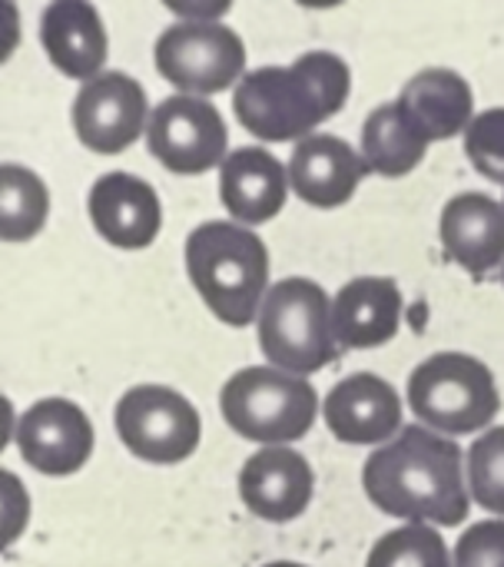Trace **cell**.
Segmentation results:
<instances>
[{
  "instance_id": "7a4b0ae2",
  "label": "cell",
  "mask_w": 504,
  "mask_h": 567,
  "mask_svg": "<svg viewBox=\"0 0 504 567\" xmlns=\"http://www.w3.org/2000/svg\"><path fill=\"white\" fill-rule=\"evenodd\" d=\"M349 96V66L336 53H302L292 66H259L233 93L236 120L259 140L286 143L332 120Z\"/></svg>"
},
{
  "instance_id": "4fadbf2b",
  "label": "cell",
  "mask_w": 504,
  "mask_h": 567,
  "mask_svg": "<svg viewBox=\"0 0 504 567\" xmlns=\"http://www.w3.org/2000/svg\"><path fill=\"white\" fill-rule=\"evenodd\" d=\"M312 468L292 449H263L239 472L243 505L263 522H292L312 502Z\"/></svg>"
},
{
  "instance_id": "5bb4252c",
  "label": "cell",
  "mask_w": 504,
  "mask_h": 567,
  "mask_svg": "<svg viewBox=\"0 0 504 567\" xmlns=\"http://www.w3.org/2000/svg\"><path fill=\"white\" fill-rule=\"evenodd\" d=\"M90 216L96 233L120 249H146L163 226L156 189L130 173H106L93 183Z\"/></svg>"
},
{
  "instance_id": "484cf974",
  "label": "cell",
  "mask_w": 504,
  "mask_h": 567,
  "mask_svg": "<svg viewBox=\"0 0 504 567\" xmlns=\"http://www.w3.org/2000/svg\"><path fill=\"white\" fill-rule=\"evenodd\" d=\"M455 567H504V522H479L455 545Z\"/></svg>"
},
{
  "instance_id": "7c38bea8",
  "label": "cell",
  "mask_w": 504,
  "mask_h": 567,
  "mask_svg": "<svg viewBox=\"0 0 504 567\" xmlns=\"http://www.w3.org/2000/svg\"><path fill=\"white\" fill-rule=\"evenodd\" d=\"M322 412L332 435L346 445H379L392 439L402 425L399 392L372 372H356L342 379L326 395Z\"/></svg>"
},
{
  "instance_id": "e0dca14e",
  "label": "cell",
  "mask_w": 504,
  "mask_h": 567,
  "mask_svg": "<svg viewBox=\"0 0 504 567\" xmlns=\"http://www.w3.org/2000/svg\"><path fill=\"white\" fill-rule=\"evenodd\" d=\"M445 259L472 276H488L504 262V206L482 193L455 196L442 213Z\"/></svg>"
},
{
  "instance_id": "44dd1931",
  "label": "cell",
  "mask_w": 504,
  "mask_h": 567,
  "mask_svg": "<svg viewBox=\"0 0 504 567\" xmlns=\"http://www.w3.org/2000/svg\"><path fill=\"white\" fill-rule=\"evenodd\" d=\"M429 153V140L409 120L402 103H382L362 126V159L379 176H405Z\"/></svg>"
},
{
  "instance_id": "9c48e42d",
  "label": "cell",
  "mask_w": 504,
  "mask_h": 567,
  "mask_svg": "<svg viewBox=\"0 0 504 567\" xmlns=\"http://www.w3.org/2000/svg\"><path fill=\"white\" fill-rule=\"evenodd\" d=\"M226 140L229 133L219 110L199 96L179 93L150 113V153L173 173L199 176L216 163H226Z\"/></svg>"
},
{
  "instance_id": "603a6c76",
  "label": "cell",
  "mask_w": 504,
  "mask_h": 567,
  "mask_svg": "<svg viewBox=\"0 0 504 567\" xmlns=\"http://www.w3.org/2000/svg\"><path fill=\"white\" fill-rule=\"evenodd\" d=\"M366 567H452V558L439 532L409 525L379 538Z\"/></svg>"
},
{
  "instance_id": "cb8c5ba5",
  "label": "cell",
  "mask_w": 504,
  "mask_h": 567,
  "mask_svg": "<svg viewBox=\"0 0 504 567\" xmlns=\"http://www.w3.org/2000/svg\"><path fill=\"white\" fill-rule=\"evenodd\" d=\"M469 478L475 502L495 515H504V425L485 432L469 449Z\"/></svg>"
},
{
  "instance_id": "277c9868",
  "label": "cell",
  "mask_w": 504,
  "mask_h": 567,
  "mask_svg": "<svg viewBox=\"0 0 504 567\" xmlns=\"http://www.w3.org/2000/svg\"><path fill=\"white\" fill-rule=\"evenodd\" d=\"M259 349L276 369L299 379L336 362L332 306L319 282L282 279L266 292L259 309Z\"/></svg>"
},
{
  "instance_id": "2e32d148",
  "label": "cell",
  "mask_w": 504,
  "mask_h": 567,
  "mask_svg": "<svg viewBox=\"0 0 504 567\" xmlns=\"http://www.w3.org/2000/svg\"><path fill=\"white\" fill-rule=\"evenodd\" d=\"M402 322V292L385 276H359L332 302V332L346 349H376L395 339Z\"/></svg>"
},
{
  "instance_id": "4316f807",
  "label": "cell",
  "mask_w": 504,
  "mask_h": 567,
  "mask_svg": "<svg viewBox=\"0 0 504 567\" xmlns=\"http://www.w3.org/2000/svg\"><path fill=\"white\" fill-rule=\"evenodd\" d=\"M263 567H302V565H292V561H272V565H263Z\"/></svg>"
},
{
  "instance_id": "7402d4cb",
  "label": "cell",
  "mask_w": 504,
  "mask_h": 567,
  "mask_svg": "<svg viewBox=\"0 0 504 567\" xmlns=\"http://www.w3.org/2000/svg\"><path fill=\"white\" fill-rule=\"evenodd\" d=\"M50 196L37 173L3 163L0 166V236L7 243L33 239L47 223Z\"/></svg>"
},
{
  "instance_id": "d6986e66",
  "label": "cell",
  "mask_w": 504,
  "mask_h": 567,
  "mask_svg": "<svg viewBox=\"0 0 504 567\" xmlns=\"http://www.w3.org/2000/svg\"><path fill=\"white\" fill-rule=\"evenodd\" d=\"M286 169L272 153L243 146L226 156L219 173V196L239 223H269L286 206Z\"/></svg>"
},
{
  "instance_id": "5b68a950",
  "label": "cell",
  "mask_w": 504,
  "mask_h": 567,
  "mask_svg": "<svg viewBox=\"0 0 504 567\" xmlns=\"http://www.w3.org/2000/svg\"><path fill=\"white\" fill-rule=\"evenodd\" d=\"M219 409L236 435L263 445H279L309 435L319 399L306 379L253 365L236 372L223 385Z\"/></svg>"
},
{
  "instance_id": "8fae6325",
  "label": "cell",
  "mask_w": 504,
  "mask_h": 567,
  "mask_svg": "<svg viewBox=\"0 0 504 567\" xmlns=\"http://www.w3.org/2000/svg\"><path fill=\"white\" fill-rule=\"evenodd\" d=\"M17 449L40 475H73L93 452V425L86 412L66 399H43L30 405L17 425Z\"/></svg>"
},
{
  "instance_id": "6da1fadb",
  "label": "cell",
  "mask_w": 504,
  "mask_h": 567,
  "mask_svg": "<svg viewBox=\"0 0 504 567\" xmlns=\"http://www.w3.org/2000/svg\"><path fill=\"white\" fill-rule=\"evenodd\" d=\"M362 485L385 515L415 525H462L469 518V492L462 482V449L439 439L425 425H409L395 442L369 455Z\"/></svg>"
},
{
  "instance_id": "d4e9b609",
  "label": "cell",
  "mask_w": 504,
  "mask_h": 567,
  "mask_svg": "<svg viewBox=\"0 0 504 567\" xmlns=\"http://www.w3.org/2000/svg\"><path fill=\"white\" fill-rule=\"evenodd\" d=\"M465 153L485 179L504 183V106L485 110L472 120L465 130Z\"/></svg>"
},
{
  "instance_id": "ac0fdd59",
  "label": "cell",
  "mask_w": 504,
  "mask_h": 567,
  "mask_svg": "<svg viewBox=\"0 0 504 567\" xmlns=\"http://www.w3.org/2000/svg\"><path fill=\"white\" fill-rule=\"evenodd\" d=\"M40 40L47 47L50 63L60 73L86 83L100 76V66L106 60V30L93 3L86 0L50 3L40 17Z\"/></svg>"
},
{
  "instance_id": "52a82bcc",
  "label": "cell",
  "mask_w": 504,
  "mask_h": 567,
  "mask_svg": "<svg viewBox=\"0 0 504 567\" xmlns=\"http://www.w3.org/2000/svg\"><path fill=\"white\" fill-rule=\"evenodd\" d=\"M156 70L189 93H223L243 80L246 47L239 33L213 20H183L156 40Z\"/></svg>"
},
{
  "instance_id": "3957f363",
  "label": "cell",
  "mask_w": 504,
  "mask_h": 567,
  "mask_svg": "<svg viewBox=\"0 0 504 567\" xmlns=\"http://www.w3.org/2000/svg\"><path fill=\"white\" fill-rule=\"evenodd\" d=\"M186 269L203 302L226 326H249L269 292L266 243L236 223L196 226L186 239Z\"/></svg>"
},
{
  "instance_id": "8992f818",
  "label": "cell",
  "mask_w": 504,
  "mask_h": 567,
  "mask_svg": "<svg viewBox=\"0 0 504 567\" xmlns=\"http://www.w3.org/2000/svg\"><path fill=\"white\" fill-rule=\"evenodd\" d=\"M409 402L425 429L449 435H472L492 425L502 409L492 369L462 352L425 359L409 379Z\"/></svg>"
},
{
  "instance_id": "9a60e30c",
  "label": "cell",
  "mask_w": 504,
  "mask_h": 567,
  "mask_svg": "<svg viewBox=\"0 0 504 567\" xmlns=\"http://www.w3.org/2000/svg\"><path fill=\"white\" fill-rule=\"evenodd\" d=\"M366 173H369L366 159L346 140L326 133L302 140L289 159L292 193L319 209H336L349 203Z\"/></svg>"
},
{
  "instance_id": "ffe728a7",
  "label": "cell",
  "mask_w": 504,
  "mask_h": 567,
  "mask_svg": "<svg viewBox=\"0 0 504 567\" xmlns=\"http://www.w3.org/2000/svg\"><path fill=\"white\" fill-rule=\"evenodd\" d=\"M399 103L429 143L449 140L472 126V86L465 76L445 66H432L412 76Z\"/></svg>"
},
{
  "instance_id": "30bf717a",
  "label": "cell",
  "mask_w": 504,
  "mask_h": 567,
  "mask_svg": "<svg viewBox=\"0 0 504 567\" xmlns=\"http://www.w3.org/2000/svg\"><path fill=\"white\" fill-rule=\"evenodd\" d=\"M146 123V93L143 86L120 73L106 70L80 86L73 100V130L80 143L93 153L113 156L133 146Z\"/></svg>"
},
{
  "instance_id": "ba28073f",
  "label": "cell",
  "mask_w": 504,
  "mask_h": 567,
  "mask_svg": "<svg viewBox=\"0 0 504 567\" xmlns=\"http://www.w3.org/2000/svg\"><path fill=\"white\" fill-rule=\"evenodd\" d=\"M116 432L136 458L176 465L199 445V415L166 385H136L116 405Z\"/></svg>"
}]
</instances>
